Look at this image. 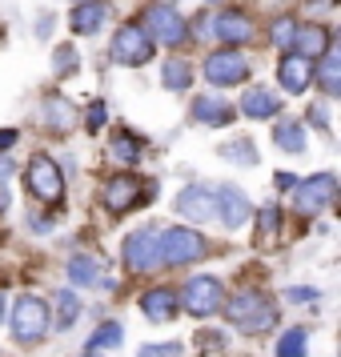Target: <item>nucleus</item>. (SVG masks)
I'll list each match as a JSON object with an SVG mask.
<instances>
[{
	"label": "nucleus",
	"instance_id": "obj_8",
	"mask_svg": "<svg viewBox=\"0 0 341 357\" xmlns=\"http://www.w3.org/2000/svg\"><path fill=\"white\" fill-rule=\"evenodd\" d=\"M153 49H157V45L141 33V24H121L116 36H113V61H116V65L141 68V65H149Z\"/></svg>",
	"mask_w": 341,
	"mask_h": 357
},
{
	"label": "nucleus",
	"instance_id": "obj_28",
	"mask_svg": "<svg viewBox=\"0 0 341 357\" xmlns=\"http://www.w3.org/2000/svg\"><path fill=\"white\" fill-rule=\"evenodd\" d=\"M305 341H309L305 329H285L277 337V357H305Z\"/></svg>",
	"mask_w": 341,
	"mask_h": 357
},
{
	"label": "nucleus",
	"instance_id": "obj_15",
	"mask_svg": "<svg viewBox=\"0 0 341 357\" xmlns=\"http://www.w3.org/2000/svg\"><path fill=\"white\" fill-rule=\"evenodd\" d=\"M277 81H281L285 93H305L309 81H313V65L301 61L297 52H285V56H281V65H277Z\"/></svg>",
	"mask_w": 341,
	"mask_h": 357
},
{
	"label": "nucleus",
	"instance_id": "obj_42",
	"mask_svg": "<svg viewBox=\"0 0 341 357\" xmlns=\"http://www.w3.org/2000/svg\"><path fill=\"white\" fill-rule=\"evenodd\" d=\"M77 4H84V0H77Z\"/></svg>",
	"mask_w": 341,
	"mask_h": 357
},
{
	"label": "nucleus",
	"instance_id": "obj_2",
	"mask_svg": "<svg viewBox=\"0 0 341 357\" xmlns=\"http://www.w3.org/2000/svg\"><path fill=\"white\" fill-rule=\"evenodd\" d=\"M209 253V241L197 233V229H181V225H173V229H165L161 233V265H193V261H201Z\"/></svg>",
	"mask_w": 341,
	"mask_h": 357
},
{
	"label": "nucleus",
	"instance_id": "obj_30",
	"mask_svg": "<svg viewBox=\"0 0 341 357\" xmlns=\"http://www.w3.org/2000/svg\"><path fill=\"white\" fill-rule=\"evenodd\" d=\"M113 157H116V161H125V165L137 161V157H141V145H137V137H129V132H116Z\"/></svg>",
	"mask_w": 341,
	"mask_h": 357
},
{
	"label": "nucleus",
	"instance_id": "obj_21",
	"mask_svg": "<svg viewBox=\"0 0 341 357\" xmlns=\"http://www.w3.org/2000/svg\"><path fill=\"white\" fill-rule=\"evenodd\" d=\"M68 281H73V285H84V289H93V285H109L105 273H100V261L97 257H81V253L68 261Z\"/></svg>",
	"mask_w": 341,
	"mask_h": 357
},
{
	"label": "nucleus",
	"instance_id": "obj_24",
	"mask_svg": "<svg viewBox=\"0 0 341 357\" xmlns=\"http://www.w3.org/2000/svg\"><path fill=\"white\" fill-rule=\"evenodd\" d=\"M273 141L285 149V153H301V149H305V129H301L297 121H277Z\"/></svg>",
	"mask_w": 341,
	"mask_h": 357
},
{
	"label": "nucleus",
	"instance_id": "obj_6",
	"mask_svg": "<svg viewBox=\"0 0 341 357\" xmlns=\"http://www.w3.org/2000/svg\"><path fill=\"white\" fill-rule=\"evenodd\" d=\"M24 177H29L33 197L45 201V205H56V201L65 197V177H61V165L52 161V157H33Z\"/></svg>",
	"mask_w": 341,
	"mask_h": 357
},
{
	"label": "nucleus",
	"instance_id": "obj_16",
	"mask_svg": "<svg viewBox=\"0 0 341 357\" xmlns=\"http://www.w3.org/2000/svg\"><path fill=\"white\" fill-rule=\"evenodd\" d=\"M177 309H181V301H177V293L173 289H149L145 297H141V313H145L149 321H157V325L173 321Z\"/></svg>",
	"mask_w": 341,
	"mask_h": 357
},
{
	"label": "nucleus",
	"instance_id": "obj_14",
	"mask_svg": "<svg viewBox=\"0 0 341 357\" xmlns=\"http://www.w3.org/2000/svg\"><path fill=\"white\" fill-rule=\"evenodd\" d=\"M329 49V33H325L321 24H297L293 29V45H289V52H297L301 61H321V52Z\"/></svg>",
	"mask_w": 341,
	"mask_h": 357
},
{
	"label": "nucleus",
	"instance_id": "obj_9",
	"mask_svg": "<svg viewBox=\"0 0 341 357\" xmlns=\"http://www.w3.org/2000/svg\"><path fill=\"white\" fill-rule=\"evenodd\" d=\"M125 265L132 273H153L161 265V233L157 229H137L125 241Z\"/></svg>",
	"mask_w": 341,
	"mask_h": 357
},
{
	"label": "nucleus",
	"instance_id": "obj_18",
	"mask_svg": "<svg viewBox=\"0 0 341 357\" xmlns=\"http://www.w3.org/2000/svg\"><path fill=\"white\" fill-rule=\"evenodd\" d=\"M109 13H113V8H109V4H105V0H84V4H77V13H73V20H68V24H73V33H97L100 24H105V20H109Z\"/></svg>",
	"mask_w": 341,
	"mask_h": 357
},
{
	"label": "nucleus",
	"instance_id": "obj_12",
	"mask_svg": "<svg viewBox=\"0 0 341 357\" xmlns=\"http://www.w3.org/2000/svg\"><path fill=\"white\" fill-rule=\"evenodd\" d=\"M141 197H145V185H141V181L129 177V173H116V177L105 185L100 201L113 213H125V209H132V205H141Z\"/></svg>",
	"mask_w": 341,
	"mask_h": 357
},
{
	"label": "nucleus",
	"instance_id": "obj_5",
	"mask_svg": "<svg viewBox=\"0 0 341 357\" xmlns=\"http://www.w3.org/2000/svg\"><path fill=\"white\" fill-rule=\"evenodd\" d=\"M177 301L193 317H213L217 309L225 305V289H221L217 277H189V285H185V293H181Z\"/></svg>",
	"mask_w": 341,
	"mask_h": 357
},
{
	"label": "nucleus",
	"instance_id": "obj_3",
	"mask_svg": "<svg viewBox=\"0 0 341 357\" xmlns=\"http://www.w3.org/2000/svg\"><path fill=\"white\" fill-rule=\"evenodd\" d=\"M49 305L40 301V297H33V293H24L17 305H13V337L20 341V345H36V341L49 333Z\"/></svg>",
	"mask_w": 341,
	"mask_h": 357
},
{
	"label": "nucleus",
	"instance_id": "obj_34",
	"mask_svg": "<svg viewBox=\"0 0 341 357\" xmlns=\"http://www.w3.org/2000/svg\"><path fill=\"white\" fill-rule=\"evenodd\" d=\"M293 29H297L293 20H277V24H273V45H277V49H289V45H293Z\"/></svg>",
	"mask_w": 341,
	"mask_h": 357
},
{
	"label": "nucleus",
	"instance_id": "obj_39",
	"mask_svg": "<svg viewBox=\"0 0 341 357\" xmlns=\"http://www.w3.org/2000/svg\"><path fill=\"white\" fill-rule=\"evenodd\" d=\"M277 189H297V177L293 173H277Z\"/></svg>",
	"mask_w": 341,
	"mask_h": 357
},
{
	"label": "nucleus",
	"instance_id": "obj_33",
	"mask_svg": "<svg viewBox=\"0 0 341 357\" xmlns=\"http://www.w3.org/2000/svg\"><path fill=\"white\" fill-rule=\"evenodd\" d=\"M321 293L317 289H305V285H293V289H285V301H293V305H313Z\"/></svg>",
	"mask_w": 341,
	"mask_h": 357
},
{
	"label": "nucleus",
	"instance_id": "obj_10",
	"mask_svg": "<svg viewBox=\"0 0 341 357\" xmlns=\"http://www.w3.org/2000/svg\"><path fill=\"white\" fill-rule=\"evenodd\" d=\"M245 77H249V61H245L237 49L209 52V61H205V81H209V84L229 89V84H241Z\"/></svg>",
	"mask_w": 341,
	"mask_h": 357
},
{
	"label": "nucleus",
	"instance_id": "obj_43",
	"mask_svg": "<svg viewBox=\"0 0 341 357\" xmlns=\"http://www.w3.org/2000/svg\"><path fill=\"white\" fill-rule=\"evenodd\" d=\"M209 4H213V0H209Z\"/></svg>",
	"mask_w": 341,
	"mask_h": 357
},
{
	"label": "nucleus",
	"instance_id": "obj_13",
	"mask_svg": "<svg viewBox=\"0 0 341 357\" xmlns=\"http://www.w3.org/2000/svg\"><path fill=\"white\" fill-rule=\"evenodd\" d=\"M213 205H217V213H221L225 229H241L245 217H249V197H245L237 185H221V189L213 193Z\"/></svg>",
	"mask_w": 341,
	"mask_h": 357
},
{
	"label": "nucleus",
	"instance_id": "obj_36",
	"mask_svg": "<svg viewBox=\"0 0 341 357\" xmlns=\"http://www.w3.org/2000/svg\"><path fill=\"white\" fill-rule=\"evenodd\" d=\"M105 125V105H89V129H100Z\"/></svg>",
	"mask_w": 341,
	"mask_h": 357
},
{
	"label": "nucleus",
	"instance_id": "obj_27",
	"mask_svg": "<svg viewBox=\"0 0 341 357\" xmlns=\"http://www.w3.org/2000/svg\"><path fill=\"white\" fill-rule=\"evenodd\" d=\"M121 337H125V329H121L116 321H105L93 337L84 341V349H89V354H93V349H116V345H121Z\"/></svg>",
	"mask_w": 341,
	"mask_h": 357
},
{
	"label": "nucleus",
	"instance_id": "obj_38",
	"mask_svg": "<svg viewBox=\"0 0 341 357\" xmlns=\"http://www.w3.org/2000/svg\"><path fill=\"white\" fill-rule=\"evenodd\" d=\"M313 125H317V129H329V113H325V105H313Z\"/></svg>",
	"mask_w": 341,
	"mask_h": 357
},
{
	"label": "nucleus",
	"instance_id": "obj_29",
	"mask_svg": "<svg viewBox=\"0 0 341 357\" xmlns=\"http://www.w3.org/2000/svg\"><path fill=\"white\" fill-rule=\"evenodd\" d=\"M277 229H281V209H277V205H265V209L257 213V241L269 245L277 237Z\"/></svg>",
	"mask_w": 341,
	"mask_h": 357
},
{
	"label": "nucleus",
	"instance_id": "obj_25",
	"mask_svg": "<svg viewBox=\"0 0 341 357\" xmlns=\"http://www.w3.org/2000/svg\"><path fill=\"white\" fill-rule=\"evenodd\" d=\"M161 81H165V89H169V93H181V89H189V84H193V65L173 56V61L165 65V77H161Z\"/></svg>",
	"mask_w": 341,
	"mask_h": 357
},
{
	"label": "nucleus",
	"instance_id": "obj_37",
	"mask_svg": "<svg viewBox=\"0 0 341 357\" xmlns=\"http://www.w3.org/2000/svg\"><path fill=\"white\" fill-rule=\"evenodd\" d=\"M13 145H17V129H0V153H8Z\"/></svg>",
	"mask_w": 341,
	"mask_h": 357
},
{
	"label": "nucleus",
	"instance_id": "obj_7",
	"mask_svg": "<svg viewBox=\"0 0 341 357\" xmlns=\"http://www.w3.org/2000/svg\"><path fill=\"white\" fill-rule=\"evenodd\" d=\"M333 197H338V177L333 173H313L309 181H297V189H293V205L313 217V213H321L325 205H333Z\"/></svg>",
	"mask_w": 341,
	"mask_h": 357
},
{
	"label": "nucleus",
	"instance_id": "obj_35",
	"mask_svg": "<svg viewBox=\"0 0 341 357\" xmlns=\"http://www.w3.org/2000/svg\"><path fill=\"white\" fill-rule=\"evenodd\" d=\"M52 65H56V73H61V77H68V73H73V65H77V52L68 49H56V56H52Z\"/></svg>",
	"mask_w": 341,
	"mask_h": 357
},
{
	"label": "nucleus",
	"instance_id": "obj_40",
	"mask_svg": "<svg viewBox=\"0 0 341 357\" xmlns=\"http://www.w3.org/2000/svg\"><path fill=\"white\" fill-rule=\"evenodd\" d=\"M8 173H13V165H8V157H0V181L8 177Z\"/></svg>",
	"mask_w": 341,
	"mask_h": 357
},
{
	"label": "nucleus",
	"instance_id": "obj_41",
	"mask_svg": "<svg viewBox=\"0 0 341 357\" xmlns=\"http://www.w3.org/2000/svg\"><path fill=\"white\" fill-rule=\"evenodd\" d=\"M0 317H4V301H0Z\"/></svg>",
	"mask_w": 341,
	"mask_h": 357
},
{
	"label": "nucleus",
	"instance_id": "obj_22",
	"mask_svg": "<svg viewBox=\"0 0 341 357\" xmlns=\"http://www.w3.org/2000/svg\"><path fill=\"white\" fill-rule=\"evenodd\" d=\"M317 84H321L329 97H338V93H341V52L333 49V45L321 52V65H317Z\"/></svg>",
	"mask_w": 341,
	"mask_h": 357
},
{
	"label": "nucleus",
	"instance_id": "obj_26",
	"mask_svg": "<svg viewBox=\"0 0 341 357\" xmlns=\"http://www.w3.org/2000/svg\"><path fill=\"white\" fill-rule=\"evenodd\" d=\"M52 305H56V329H68V325L77 321V313H81V301H77L73 289H61L52 297Z\"/></svg>",
	"mask_w": 341,
	"mask_h": 357
},
{
	"label": "nucleus",
	"instance_id": "obj_32",
	"mask_svg": "<svg viewBox=\"0 0 341 357\" xmlns=\"http://www.w3.org/2000/svg\"><path fill=\"white\" fill-rule=\"evenodd\" d=\"M137 357H181V341H165V345H141Z\"/></svg>",
	"mask_w": 341,
	"mask_h": 357
},
{
	"label": "nucleus",
	"instance_id": "obj_23",
	"mask_svg": "<svg viewBox=\"0 0 341 357\" xmlns=\"http://www.w3.org/2000/svg\"><path fill=\"white\" fill-rule=\"evenodd\" d=\"M45 125H49L52 132H68L77 125V109H73L65 97H49L45 100Z\"/></svg>",
	"mask_w": 341,
	"mask_h": 357
},
{
	"label": "nucleus",
	"instance_id": "obj_17",
	"mask_svg": "<svg viewBox=\"0 0 341 357\" xmlns=\"http://www.w3.org/2000/svg\"><path fill=\"white\" fill-rule=\"evenodd\" d=\"M237 116V109L229 105V100L213 97V93H205V97L193 100V121H201V125H213V129H221V125H229Z\"/></svg>",
	"mask_w": 341,
	"mask_h": 357
},
{
	"label": "nucleus",
	"instance_id": "obj_31",
	"mask_svg": "<svg viewBox=\"0 0 341 357\" xmlns=\"http://www.w3.org/2000/svg\"><path fill=\"white\" fill-rule=\"evenodd\" d=\"M229 161H241V165H257V149L249 145V141H241V145H225L221 149Z\"/></svg>",
	"mask_w": 341,
	"mask_h": 357
},
{
	"label": "nucleus",
	"instance_id": "obj_19",
	"mask_svg": "<svg viewBox=\"0 0 341 357\" xmlns=\"http://www.w3.org/2000/svg\"><path fill=\"white\" fill-rule=\"evenodd\" d=\"M213 33L221 45H245L249 36H253V24L241 17V13H221V17L213 20Z\"/></svg>",
	"mask_w": 341,
	"mask_h": 357
},
{
	"label": "nucleus",
	"instance_id": "obj_20",
	"mask_svg": "<svg viewBox=\"0 0 341 357\" xmlns=\"http://www.w3.org/2000/svg\"><path fill=\"white\" fill-rule=\"evenodd\" d=\"M277 109H281V105H277V97L269 93V89H245V97H241V113L245 116H253V121H269Z\"/></svg>",
	"mask_w": 341,
	"mask_h": 357
},
{
	"label": "nucleus",
	"instance_id": "obj_11",
	"mask_svg": "<svg viewBox=\"0 0 341 357\" xmlns=\"http://www.w3.org/2000/svg\"><path fill=\"white\" fill-rule=\"evenodd\" d=\"M173 209H177L185 221L205 225V221H213V213H217V205H213V189H205V185H189V189H181Z\"/></svg>",
	"mask_w": 341,
	"mask_h": 357
},
{
	"label": "nucleus",
	"instance_id": "obj_1",
	"mask_svg": "<svg viewBox=\"0 0 341 357\" xmlns=\"http://www.w3.org/2000/svg\"><path fill=\"white\" fill-rule=\"evenodd\" d=\"M221 309H225L229 321L237 325V329H245V333H265V329L277 325L273 301H265L261 293H237V297H229Z\"/></svg>",
	"mask_w": 341,
	"mask_h": 357
},
{
	"label": "nucleus",
	"instance_id": "obj_4",
	"mask_svg": "<svg viewBox=\"0 0 341 357\" xmlns=\"http://www.w3.org/2000/svg\"><path fill=\"white\" fill-rule=\"evenodd\" d=\"M141 33L149 40H157V45H185L189 24H185V17H181L177 8L153 4V8H145V17H141Z\"/></svg>",
	"mask_w": 341,
	"mask_h": 357
}]
</instances>
